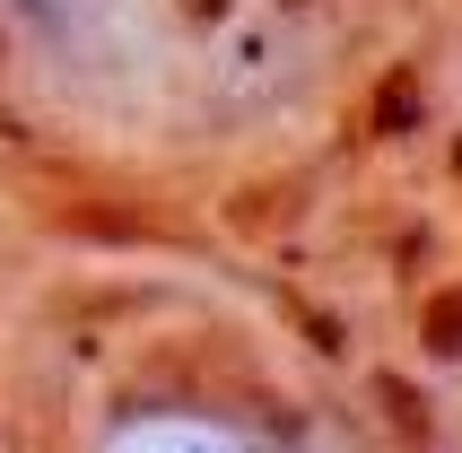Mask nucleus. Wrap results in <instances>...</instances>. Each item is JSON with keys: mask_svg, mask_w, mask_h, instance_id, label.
I'll return each mask as SVG.
<instances>
[{"mask_svg": "<svg viewBox=\"0 0 462 453\" xmlns=\"http://www.w3.org/2000/svg\"><path fill=\"white\" fill-rule=\"evenodd\" d=\"M411 114H419V79H411V70H393V79H384V97H375V131H411Z\"/></svg>", "mask_w": 462, "mask_h": 453, "instance_id": "1", "label": "nucleus"}, {"mask_svg": "<svg viewBox=\"0 0 462 453\" xmlns=\"http://www.w3.org/2000/svg\"><path fill=\"white\" fill-rule=\"evenodd\" d=\"M428 340H437L445 357H462V288H454V297H437V314H428Z\"/></svg>", "mask_w": 462, "mask_h": 453, "instance_id": "2", "label": "nucleus"}, {"mask_svg": "<svg viewBox=\"0 0 462 453\" xmlns=\"http://www.w3.org/2000/svg\"><path fill=\"white\" fill-rule=\"evenodd\" d=\"M183 9H209V18H218V9H227V0H183Z\"/></svg>", "mask_w": 462, "mask_h": 453, "instance_id": "3", "label": "nucleus"}]
</instances>
